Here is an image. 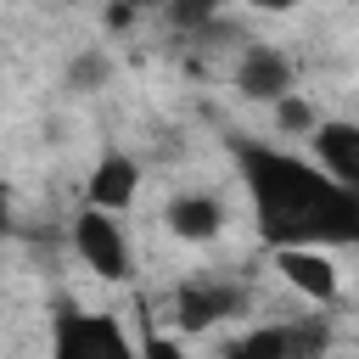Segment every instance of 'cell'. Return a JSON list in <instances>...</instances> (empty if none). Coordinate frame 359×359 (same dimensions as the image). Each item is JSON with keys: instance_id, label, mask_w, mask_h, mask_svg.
<instances>
[{"instance_id": "cell-5", "label": "cell", "mask_w": 359, "mask_h": 359, "mask_svg": "<svg viewBox=\"0 0 359 359\" xmlns=\"http://www.w3.org/2000/svg\"><path fill=\"white\" fill-rule=\"evenodd\" d=\"M309 140H314V168L359 196V118H320Z\"/></svg>"}, {"instance_id": "cell-13", "label": "cell", "mask_w": 359, "mask_h": 359, "mask_svg": "<svg viewBox=\"0 0 359 359\" xmlns=\"http://www.w3.org/2000/svg\"><path fill=\"white\" fill-rule=\"evenodd\" d=\"M140 359H185L168 337H157V331H146V342H140Z\"/></svg>"}, {"instance_id": "cell-12", "label": "cell", "mask_w": 359, "mask_h": 359, "mask_svg": "<svg viewBox=\"0 0 359 359\" xmlns=\"http://www.w3.org/2000/svg\"><path fill=\"white\" fill-rule=\"evenodd\" d=\"M275 123H280L286 135H314L320 112H314V101H303V95H280V101H275Z\"/></svg>"}, {"instance_id": "cell-14", "label": "cell", "mask_w": 359, "mask_h": 359, "mask_svg": "<svg viewBox=\"0 0 359 359\" xmlns=\"http://www.w3.org/2000/svg\"><path fill=\"white\" fill-rule=\"evenodd\" d=\"M129 22H135V6H112L107 11V28H129Z\"/></svg>"}, {"instance_id": "cell-6", "label": "cell", "mask_w": 359, "mask_h": 359, "mask_svg": "<svg viewBox=\"0 0 359 359\" xmlns=\"http://www.w3.org/2000/svg\"><path fill=\"white\" fill-rule=\"evenodd\" d=\"M236 90L247 101H269L275 107L280 95H292V56L275 50V45H247L241 62H236Z\"/></svg>"}, {"instance_id": "cell-4", "label": "cell", "mask_w": 359, "mask_h": 359, "mask_svg": "<svg viewBox=\"0 0 359 359\" xmlns=\"http://www.w3.org/2000/svg\"><path fill=\"white\" fill-rule=\"evenodd\" d=\"M241 309H247V286L241 280H185L174 292V320H180L185 337H202L219 320H236Z\"/></svg>"}, {"instance_id": "cell-3", "label": "cell", "mask_w": 359, "mask_h": 359, "mask_svg": "<svg viewBox=\"0 0 359 359\" xmlns=\"http://www.w3.org/2000/svg\"><path fill=\"white\" fill-rule=\"evenodd\" d=\"M73 252L101 275V280H123L129 275V236L112 213L101 208H79L73 213Z\"/></svg>"}, {"instance_id": "cell-10", "label": "cell", "mask_w": 359, "mask_h": 359, "mask_svg": "<svg viewBox=\"0 0 359 359\" xmlns=\"http://www.w3.org/2000/svg\"><path fill=\"white\" fill-rule=\"evenodd\" d=\"M107 79H112V56H107L101 45H84V50L67 62V73H62V84H67L73 95H95V90H107Z\"/></svg>"}, {"instance_id": "cell-7", "label": "cell", "mask_w": 359, "mask_h": 359, "mask_svg": "<svg viewBox=\"0 0 359 359\" xmlns=\"http://www.w3.org/2000/svg\"><path fill=\"white\" fill-rule=\"evenodd\" d=\"M135 191H140V163L129 151H101L95 168H90V202L84 208H101V213L118 219L135 202Z\"/></svg>"}, {"instance_id": "cell-11", "label": "cell", "mask_w": 359, "mask_h": 359, "mask_svg": "<svg viewBox=\"0 0 359 359\" xmlns=\"http://www.w3.org/2000/svg\"><path fill=\"white\" fill-rule=\"evenodd\" d=\"M219 359H286V331L280 325H258V331H241L224 342Z\"/></svg>"}, {"instance_id": "cell-1", "label": "cell", "mask_w": 359, "mask_h": 359, "mask_svg": "<svg viewBox=\"0 0 359 359\" xmlns=\"http://www.w3.org/2000/svg\"><path fill=\"white\" fill-rule=\"evenodd\" d=\"M230 157L252 208V230L269 252H292V247L325 252L359 241V196L325 180L309 157L252 135H230Z\"/></svg>"}, {"instance_id": "cell-15", "label": "cell", "mask_w": 359, "mask_h": 359, "mask_svg": "<svg viewBox=\"0 0 359 359\" xmlns=\"http://www.w3.org/2000/svg\"><path fill=\"white\" fill-rule=\"evenodd\" d=\"M6 219H11V196H6V185H0V230H6Z\"/></svg>"}, {"instance_id": "cell-8", "label": "cell", "mask_w": 359, "mask_h": 359, "mask_svg": "<svg viewBox=\"0 0 359 359\" xmlns=\"http://www.w3.org/2000/svg\"><path fill=\"white\" fill-rule=\"evenodd\" d=\"M275 269H280V280H286L297 297H309V303H337V292H342L337 264H331L325 252L292 247V252H275Z\"/></svg>"}, {"instance_id": "cell-2", "label": "cell", "mask_w": 359, "mask_h": 359, "mask_svg": "<svg viewBox=\"0 0 359 359\" xmlns=\"http://www.w3.org/2000/svg\"><path fill=\"white\" fill-rule=\"evenodd\" d=\"M50 359H140V348L129 342L118 314L62 303L50 314Z\"/></svg>"}, {"instance_id": "cell-9", "label": "cell", "mask_w": 359, "mask_h": 359, "mask_svg": "<svg viewBox=\"0 0 359 359\" xmlns=\"http://www.w3.org/2000/svg\"><path fill=\"white\" fill-rule=\"evenodd\" d=\"M163 219H168V230H174L180 241H213L219 224H224V208H219L213 191H180Z\"/></svg>"}]
</instances>
